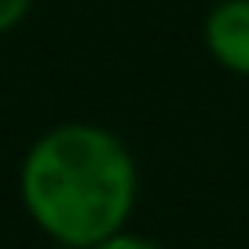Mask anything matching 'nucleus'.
<instances>
[{
  "mask_svg": "<svg viewBox=\"0 0 249 249\" xmlns=\"http://www.w3.org/2000/svg\"><path fill=\"white\" fill-rule=\"evenodd\" d=\"M18 195L26 216L52 242L92 249L128 227L140 198V165L107 124L62 121L26 150Z\"/></svg>",
  "mask_w": 249,
  "mask_h": 249,
  "instance_id": "nucleus-1",
  "label": "nucleus"
},
{
  "mask_svg": "<svg viewBox=\"0 0 249 249\" xmlns=\"http://www.w3.org/2000/svg\"><path fill=\"white\" fill-rule=\"evenodd\" d=\"M202 44L220 70L249 81V0H216L202 18Z\"/></svg>",
  "mask_w": 249,
  "mask_h": 249,
  "instance_id": "nucleus-2",
  "label": "nucleus"
},
{
  "mask_svg": "<svg viewBox=\"0 0 249 249\" xmlns=\"http://www.w3.org/2000/svg\"><path fill=\"white\" fill-rule=\"evenodd\" d=\"M92 249H165V246L158 238H150V234H140V231H128V227H124V231L95 242Z\"/></svg>",
  "mask_w": 249,
  "mask_h": 249,
  "instance_id": "nucleus-3",
  "label": "nucleus"
},
{
  "mask_svg": "<svg viewBox=\"0 0 249 249\" xmlns=\"http://www.w3.org/2000/svg\"><path fill=\"white\" fill-rule=\"evenodd\" d=\"M30 8H33V0H0V37L15 30L30 15Z\"/></svg>",
  "mask_w": 249,
  "mask_h": 249,
  "instance_id": "nucleus-4",
  "label": "nucleus"
}]
</instances>
